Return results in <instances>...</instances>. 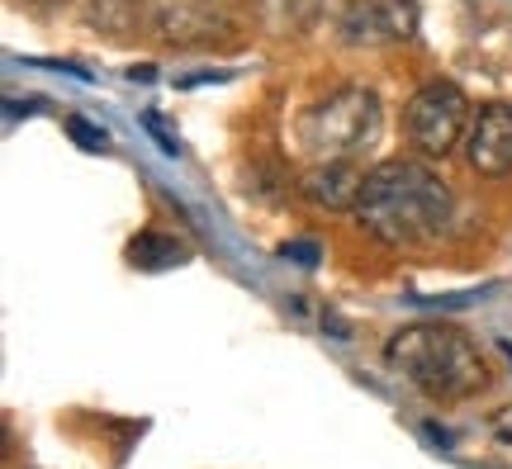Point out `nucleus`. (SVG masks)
Instances as JSON below:
<instances>
[{
    "label": "nucleus",
    "instance_id": "obj_1",
    "mask_svg": "<svg viewBox=\"0 0 512 469\" xmlns=\"http://www.w3.org/2000/svg\"><path fill=\"white\" fill-rule=\"evenodd\" d=\"M451 209H456V195L446 190V181L408 157H394V162L366 171V185L356 199L361 228L389 247H408V242H427V237L446 233Z\"/></svg>",
    "mask_w": 512,
    "mask_h": 469
},
{
    "label": "nucleus",
    "instance_id": "obj_2",
    "mask_svg": "<svg viewBox=\"0 0 512 469\" xmlns=\"http://www.w3.org/2000/svg\"><path fill=\"white\" fill-rule=\"evenodd\" d=\"M384 361L413 389L437 403H460L484 389V356L475 342L451 323H413L384 342Z\"/></svg>",
    "mask_w": 512,
    "mask_h": 469
},
{
    "label": "nucleus",
    "instance_id": "obj_3",
    "mask_svg": "<svg viewBox=\"0 0 512 469\" xmlns=\"http://www.w3.org/2000/svg\"><path fill=\"white\" fill-rule=\"evenodd\" d=\"M380 95L366 86H337L299 119V143L313 162H351L380 138Z\"/></svg>",
    "mask_w": 512,
    "mask_h": 469
},
{
    "label": "nucleus",
    "instance_id": "obj_4",
    "mask_svg": "<svg viewBox=\"0 0 512 469\" xmlns=\"http://www.w3.org/2000/svg\"><path fill=\"white\" fill-rule=\"evenodd\" d=\"M403 128H408V143L418 147L422 157H446L470 133V100L451 81H427L408 95Z\"/></svg>",
    "mask_w": 512,
    "mask_h": 469
},
{
    "label": "nucleus",
    "instance_id": "obj_5",
    "mask_svg": "<svg viewBox=\"0 0 512 469\" xmlns=\"http://www.w3.org/2000/svg\"><path fill=\"white\" fill-rule=\"evenodd\" d=\"M337 29L351 48H389V43L413 38L418 10H413V0H351Z\"/></svg>",
    "mask_w": 512,
    "mask_h": 469
},
{
    "label": "nucleus",
    "instance_id": "obj_6",
    "mask_svg": "<svg viewBox=\"0 0 512 469\" xmlns=\"http://www.w3.org/2000/svg\"><path fill=\"white\" fill-rule=\"evenodd\" d=\"M465 162L479 176H508L512 171V105H484L465 133Z\"/></svg>",
    "mask_w": 512,
    "mask_h": 469
},
{
    "label": "nucleus",
    "instance_id": "obj_7",
    "mask_svg": "<svg viewBox=\"0 0 512 469\" xmlns=\"http://www.w3.org/2000/svg\"><path fill=\"white\" fill-rule=\"evenodd\" d=\"M233 15L223 0H171L157 19V34L166 43H209L214 29H228Z\"/></svg>",
    "mask_w": 512,
    "mask_h": 469
},
{
    "label": "nucleus",
    "instance_id": "obj_8",
    "mask_svg": "<svg viewBox=\"0 0 512 469\" xmlns=\"http://www.w3.org/2000/svg\"><path fill=\"white\" fill-rule=\"evenodd\" d=\"M361 185H366V171L356 162H313L304 171V199L318 204V209H356V199H361Z\"/></svg>",
    "mask_w": 512,
    "mask_h": 469
},
{
    "label": "nucleus",
    "instance_id": "obj_9",
    "mask_svg": "<svg viewBox=\"0 0 512 469\" xmlns=\"http://www.w3.org/2000/svg\"><path fill=\"white\" fill-rule=\"evenodd\" d=\"M133 266H181L185 261V247L181 242H171V237H157V233H143L133 247Z\"/></svg>",
    "mask_w": 512,
    "mask_h": 469
},
{
    "label": "nucleus",
    "instance_id": "obj_10",
    "mask_svg": "<svg viewBox=\"0 0 512 469\" xmlns=\"http://www.w3.org/2000/svg\"><path fill=\"white\" fill-rule=\"evenodd\" d=\"M67 133H72V138L86 147V152H100V147L110 143V133H105V128H95V124H86L81 114H72V119H67Z\"/></svg>",
    "mask_w": 512,
    "mask_h": 469
},
{
    "label": "nucleus",
    "instance_id": "obj_11",
    "mask_svg": "<svg viewBox=\"0 0 512 469\" xmlns=\"http://www.w3.org/2000/svg\"><path fill=\"white\" fill-rule=\"evenodd\" d=\"M285 261H299V266H313V261H318V247H313V242H285Z\"/></svg>",
    "mask_w": 512,
    "mask_h": 469
}]
</instances>
